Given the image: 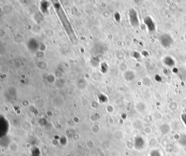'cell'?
<instances>
[{
	"instance_id": "6da1fadb",
	"label": "cell",
	"mask_w": 186,
	"mask_h": 156,
	"mask_svg": "<svg viewBox=\"0 0 186 156\" xmlns=\"http://www.w3.org/2000/svg\"><path fill=\"white\" fill-rule=\"evenodd\" d=\"M55 8L56 9V12L58 15V16L60 17L61 22H62L63 25L66 30L67 34H68L69 37L72 40V42H76V37L75 36L73 28L71 26L70 24L69 23V22L67 19L66 15L65 14L64 11L63 10L62 7L60 6V5L57 4L56 5H55Z\"/></svg>"
},
{
	"instance_id": "7a4b0ae2",
	"label": "cell",
	"mask_w": 186,
	"mask_h": 156,
	"mask_svg": "<svg viewBox=\"0 0 186 156\" xmlns=\"http://www.w3.org/2000/svg\"><path fill=\"white\" fill-rule=\"evenodd\" d=\"M129 19L132 25L137 26L139 25V20H138L137 13L134 9H132L129 11Z\"/></svg>"
},
{
	"instance_id": "3957f363",
	"label": "cell",
	"mask_w": 186,
	"mask_h": 156,
	"mask_svg": "<svg viewBox=\"0 0 186 156\" xmlns=\"http://www.w3.org/2000/svg\"><path fill=\"white\" fill-rule=\"evenodd\" d=\"M160 40L161 43L165 47H169L173 42L171 37L166 34H164L161 37Z\"/></svg>"
},
{
	"instance_id": "277c9868",
	"label": "cell",
	"mask_w": 186,
	"mask_h": 156,
	"mask_svg": "<svg viewBox=\"0 0 186 156\" xmlns=\"http://www.w3.org/2000/svg\"><path fill=\"white\" fill-rule=\"evenodd\" d=\"M144 22L146 25L147 26V27L149 31L152 32L155 30L156 26H155L154 23L152 20V19L151 18V17H146L144 19Z\"/></svg>"
},
{
	"instance_id": "5b68a950",
	"label": "cell",
	"mask_w": 186,
	"mask_h": 156,
	"mask_svg": "<svg viewBox=\"0 0 186 156\" xmlns=\"http://www.w3.org/2000/svg\"><path fill=\"white\" fill-rule=\"evenodd\" d=\"M164 63H165L166 65H167L168 66H170V67L172 66V65H174V64H175L173 59L169 57H167L165 59Z\"/></svg>"
}]
</instances>
